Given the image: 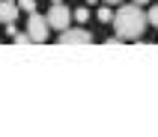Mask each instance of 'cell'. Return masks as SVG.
Wrapping results in <instances>:
<instances>
[{
  "label": "cell",
  "instance_id": "obj_1",
  "mask_svg": "<svg viewBox=\"0 0 158 137\" xmlns=\"http://www.w3.org/2000/svg\"><path fill=\"white\" fill-rule=\"evenodd\" d=\"M114 33L123 39V42H137L146 30V12H143L137 3L134 6H123L119 12H114Z\"/></svg>",
  "mask_w": 158,
  "mask_h": 137
},
{
  "label": "cell",
  "instance_id": "obj_12",
  "mask_svg": "<svg viewBox=\"0 0 158 137\" xmlns=\"http://www.w3.org/2000/svg\"><path fill=\"white\" fill-rule=\"evenodd\" d=\"M105 3H123V0H105Z\"/></svg>",
  "mask_w": 158,
  "mask_h": 137
},
{
  "label": "cell",
  "instance_id": "obj_6",
  "mask_svg": "<svg viewBox=\"0 0 158 137\" xmlns=\"http://www.w3.org/2000/svg\"><path fill=\"white\" fill-rule=\"evenodd\" d=\"M72 18H75L78 24H84V21H87V18H89V9H87V6H78V9H75V15H72Z\"/></svg>",
  "mask_w": 158,
  "mask_h": 137
},
{
  "label": "cell",
  "instance_id": "obj_13",
  "mask_svg": "<svg viewBox=\"0 0 158 137\" xmlns=\"http://www.w3.org/2000/svg\"><path fill=\"white\" fill-rule=\"evenodd\" d=\"M51 3H63V0H51Z\"/></svg>",
  "mask_w": 158,
  "mask_h": 137
},
{
  "label": "cell",
  "instance_id": "obj_2",
  "mask_svg": "<svg viewBox=\"0 0 158 137\" xmlns=\"http://www.w3.org/2000/svg\"><path fill=\"white\" fill-rule=\"evenodd\" d=\"M48 30H51L48 18L30 12V18H27V36H30V42H45L48 39Z\"/></svg>",
  "mask_w": 158,
  "mask_h": 137
},
{
  "label": "cell",
  "instance_id": "obj_7",
  "mask_svg": "<svg viewBox=\"0 0 158 137\" xmlns=\"http://www.w3.org/2000/svg\"><path fill=\"white\" fill-rule=\"evenodd\" d=\"M98 21H105V24H110V21H114V12H110L107 6H102V9H98Z\"/></svg>",
  "mask_w": 158,
  "mask_h": 137
},
{
  "label": "cell",
  "instance_id": "obj_11",
  "mask_svg": "<svg viewBox=\"0 0 158 137\" xmlns=\"http://www.w3.org/2000/svg\"><path fill=\"white\" fill-rule=\"evenodd\" d=\"M134 3H137V6H146V3H149V0H134Z\"/></svg>",
  "mask_w": 158,
  "mask_h": 137
},
{
  "label": "cell",
  "instance_id": "obj_5",
  "mask_svg": "<svg viewBox=\"0 0 158 137\" xmlns=\"http://www.w3.org/2000/svg\"><path fill=\"white\" fill-rule=\"evenodd\" d=\"M15 15H18V3H12V0H0V21L9 24V21H15Z\"/></svg>",
  "mask_w": 158,
  "mask_h": 137
},
{
  "label": "cell",
  "instance_id": "obj_9",
  "mask_svg": "<svg viewBox=\"0 0 158 137\" xmlns=\"http://www.w3.org/2000/svg\"><path fill=\"white\" fill-rule=\"evenodd\" d=\"M146 21H149V24H152V27L158 30V6H152L149 12H146Z\"/></svg>",
  "mask_w": 158,
  "mask_h": 137
},
{
  "label": "cell",
  "instance_id": "obj_14",
  "mask_svg": "<svg viewBox=\"0 0 158 137\" xmlns=\"http://www.w3.org/2000/svg\"><path fill=\"white\" fill-rule=\"evenodd\" d=\"M87 3H98V0H87Z\"/></svg>",
  "mask_w": 158,
  "mask_h": 137
},
{
  "label": "cell",
  "instance_id": "obj_15",
  "mask_svg": "<svg viewBox=\"0 0 158 137\" xmlns=\"http://www.w3.org/2000/svg\"><path fill=\"white\" fill-rule=\"evenodd\" d=\"M12 3H15V0H12Z\"/></svg>",
  "mask_w": 158,
  "mask_h": 137
},
{
  "label": "cell",
  "instance_id": "obj_8",
  "mask_svg": "<svg viewBox=\"0 0 158 137\" xmlns=\"http://www.w3.org/2000/svg\"><path fill=\"white\" fill-rule=\"evenodd\" d=\"M18 9H24V12H36V0H15Z\"/></svg>",
  "mask_w": 158,
  "mask_h": 137
},
{
  "label": "cell",
  "instance_id": "obj_4",
  "mask_svg": "<svg viewBox=\"0 0 158 137\" xmlns=\"http://www.w3.org/2000/svg\"><path fill=\"white\" fill-rule=\"evenodd\" d=\"M93 42V36L87 30H60V45H89Z\"/></svg>",
  "mask_w": 158,
  "mask_h": 137
},
{
  "label": "cell",
  "instance_id": "obj_3",
  "mask_svg": "<svg viewBox=\"0 0 158 137\" xmlns=\"http://www.w3.org/2000/svg\"><path fill=\"white\" fill-rule=\"evenodd\" d=\"M48 24H51V30H66V27H72V12L63 3H54L51 12H48Z\"/></svg>",
  "mask_w": 158,
  "mask_h": 137
},
{
  "label": "cell",
  "instance_id": "obj_10",
  "mask_svg": "<svg viewBox=\"0 0 158 137\" xmlns=\"http://www.w3.org/2000/svg\"><path fill=\"white\" fill-rule=\"evenodd\" d=\"M12 39H15V45H27V42H30V36H27V33H21V30H18Z\"/></svg>",
  "mask_w": 158,
  "mask_h": 137
}]
</instances>
